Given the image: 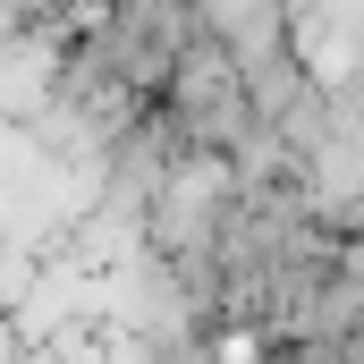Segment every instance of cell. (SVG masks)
Segmentation results:
<instances>
[{
    "instance_id": "2",
    "label": "cell",
    "mask_w": 364,
    "mask_h": 364,
    "mask_svg": "<svg viewBox=\"0 0 364 364\" xmlns=\"http://www.w3.org/2000/svg\"><path fill=\"white\" fill-rule=\"evenodd\" d=\"M153 119L178 136L186 153H237L263 119H255V102H246V77L195 34L178 60H170V77H161V93H153Z\"/></svg>"
},
{
    "instance_id": "1",
    "label": "cell",
    "mask_w": 364,
    "mask_h": 364,
    "mask_svg": "<svg viewBox=\"0 0 364 364\" xmlns=\"http://www.w3.org/2000/svg\"><path fill=\"white\" fill-rule=\"evenodd\" d=\"M229 212H237V170H229V153H170L161 186H153L144 212H136V237H144L161 263H203V255L220 246Z\"/></svg>"
}]
</instances>
